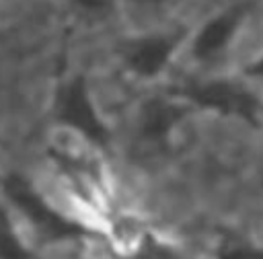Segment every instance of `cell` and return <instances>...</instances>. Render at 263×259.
<instances>
[{"instance_id": "6da1fadb", "label": "cell", "mask_w": 263, "mask_h": 259, "mask_svg": "<svg viewBox=\"0 0 263 259\" xmlns=\"http://www.w3.org/2000/svg\"><path fill=\"white\" fill-rule=\"evenodd\" d=\"M8 195L14 201V206H18L25 216L43 230V234H47L49 238H76L82 234V230L72 224L70 220H66L64 216L55 214L43 199L37 197V193L23 181L12 179L8 185Z\"/></svg>"}, {"instance_id": "7a4b0ae2", "label": "cell", "mask_w": 263, "mask_h": 259, "mask_svg": "<svg viewBox=\"0 0 263 259\" xmlns=\"http://www.w3.org/2000/svg\"><path fill=\"white\" fill-rule=\"evenodd\" d=\"M60 113L72 127H76L90 140H97V142L105 140V127L97 117L82 82H72L70 86L64 88L60 99Z\"/></svg>"}, {"instance_id": "3957f363", "label": "cell", "mask_w": 263, "mask_h": 259, "mask_svg": "<svg viewBox=\"0 0 263 259\" xmlns=\"http://www.w3.org/2000/svg\"><path fill=\"white\" fill-rule=\"evenodd\" d=\"M189 99L197 101L199 105L212 107V109H222L228 113H238V115H251L253 111V101L249 95L242 90L224 84V82H208V84H197L187 88Z\"/></svg>"}, {"instance_id": "277c9868", "label": "cell", "mask_w": 263, "mask_h": 259, "mask_svg": "<svg viewBox=\"0 0 263 259\" xmlns=\"http://www.w3.org/2000/svg\"><path fill=\"white\" fill-rule=\"evenodd\" d=\"M245 8L238 6V8H232V10H226L218 16H214L197 35L195 39V51L197 55H212L216 53L228 39L230 35L234 33L240 16H242Z\"/></svg>"}, {"instance_id": "5b68a950", "label": "cell", "mask_w": 263, "mask_h": 259, "mask_svg": "<svg viewBox=\"0 0 263 259\" xmlns=\"http://www.w3.org/2000/svg\"><path fill=\"white\" fill-rule=\"evenodd\" d=\"M173 41L166 37H146L138 41L129 51V64L140 74H154L168 60Z\"/></svg>"}, {"instance_id": "8992f818", "label": "cell", "mask_w": 263, "mask_h": 259, "mask_svg": "<svg viewBox=\"0 0 263 259\" xmlns=\"http://www.w3.org/2000/svg\"><path fill=\"white\" fill-rule=\"evenodd\" d=\"M0 259H27L25 249L21 247L4 216H0Z\"/></svg>"}, {"instance_id": "52a82bcc", "label": "cell", "mask_w": 263, "mask_h": 259, "mask_svg": "<svg viewBox=\"0 0 263 259\" xmlns=\"http://www.w3.org/2000/svg\"><path fill=\"white\" fill-rule=\"evenodd\" d=\"M220 259H263V251L247 243H224L220 247Z\"/></svg>"}, {"instance_id": "ba28073f", "label": "cell", "mask_w": 263, "mask_h": 259, "mask_svg": "<svg viewBox=\"0 0 263 259\" xmlns=\"http://www.w3.org/2000/svg\"><path fill=\"white\" fill-rule=\"evenodd\" d=\"M171 107H156L154 111H150V115H148V119H146V134L148 136H154V138H158V136H162L164 132H166V127L171 125Z\"/></svg>"}, {"instance_id": "9c48e42d", "label": "cell", "mask_w": 263, "mask_h": 259, "mask_svg": "<svg viewBox=\"0 0 263 259\" xmlns=\"http://www.w3.org/2000/svg\"><path fill=\"white\" fill-rule=\"evenodd\" d=\"M138 259H181V257L171 249L162 247L160 243H156L154 238H144L142 247L138 249Z\"/></svg>"}, {"instance_id": "30bf717a", "label": "cell", "mask_w": 263, "mask_h": 259, "mask_svg": "<svg viewBox=\"0 0 263 259\" xmlns=\"http://www.w3.org/2000/svg\"><path fill=\"white\" fill-rule=\"evenodd\" d=\"M78 4H82V6H86V8H99V6H103V0H76Z\"/></svg>"}, {"instance_id": "8fae6325", "label": "cell", "mask_w": 263, "mask_h": 259, "mask_svg": "<svg viewBox=\"0 0 263 259\" xmlns=\"http://www.w3.org/2000/svg\"><path fill=\"white\" fill-rule=\"evenodd\" d=\"M253 72H255L257 76H263V58H261V60L257 62V66L253 68Z\"/></svg>"}, {"instance_id": "7c38bea8", "label": "cell", "mask_w": 263, "mask_h": 259, "mask_svg": "<svg viewBox=\"0 0 263 259\" xmlns=\"http://www.w3.org/2000/svg\"><path fill=\"white\" fill-rule=\"evenodd\" d=\"M138 2H158V0H138Z\"/></svg>"}]
</instances>
